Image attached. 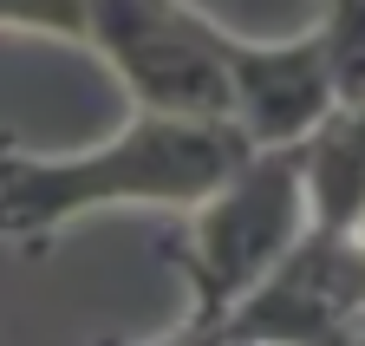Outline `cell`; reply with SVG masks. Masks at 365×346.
<instances>
[{
  "instance_id": "6da1fadb",
  "label": "cell",
  "mask_w": 365,
  "mask_h": 346,
  "mask_svg": "<svg viewBox=\"0 0 365 346\" xmlns=\"http://www.w3.org/2000/svg\"><path fill=\"white\" fill-rule=\"evenodd\" d=\"M248 151L255 144L235 118H182V111H137L118 138L78 157H33L20 144H0V242H26L39 255L46 235H59L91 209L124 203L196 209Z\"/></svg>"
},
{
  "instance_id": "7a4b0ae2",
  "label": "cell",
  "mask_w": 365,
  "mask_h": 346,
  "mask_svg": "<svg viewBox=\"0 0 365 346\" xmlns=\"http://www.w3.org/2000/svg\"><path fill=\"white\" fill-rule=\"evenodd\" d=\"M313 223L300 144H255L228 177L196 203L190 229L170 242V268L190 288V320L176 333L215 340V327L235 314V300L281 262Z\"/></svg>"
},
{
  "instance_id": "3957f363",
  "label": "cell",
  "mask_w": 365,
  "mask_h": 346,
  "mask_svg": "<svg viewBox=\"0 0 365 346\" xmlns=\"http://www.w3.org/2000/svg\"><path fill=\"white\" fill-rule=\"evenodd\" d=\"M222 33L190 0H85V46L137 98V111L228 118Z\"/></svg>"
},
{
  "instance_id": "277c9868",
  "label": "cell",
  "mask_w": 365,
  "mask_h": 346,
  "mask_svg": "<svg viewBox=\"0 0 365 346\" xmlns=\"http://www.w3.org/2000/svg\"><path fill=\"white\" fill-rule=\"evenodd\" d=\"M359 320H365L359 229L307 223L300 242L235 300L215 340H359Z\"/></svg>"
},
{
  "instance_id": "5b68a950",
  "label": "cell",
  "mask_w": 365,
  "mask_h": 346,
  "mask_svg": "<svg viewBox=\"0 0 365 346\" xmlns=\"http://www.w3.org/2000/svg\"><path fill=\"white\" fill-rule=\"evenodd\" d=\"M222 66H228V118L248 131V144H300L346 105L333 46L319 26L294 39L222 33Z\"/></svg>"
},
{
  "instance_id": "8992f818",
  "label": "cell",
  "mask_w": 365,
  "mask_h": 346,
  "mask_svg": "<svg viewBox=\"0 0 365 346\" xmlns=\"http://www.w3.org/2000/svg\"><path fill=\"white\" fill-rule=\"evenodd\" d=\"M300 177H307V209L319 229L365 223V124L352 105H339L313 138H300Z\"/></svg>"
},
{
  "instance_id": "52a82bcc",
  "label": "cell",
  "mask_w": 365,
  "mask_h": 346,
  "mask_svg": "<svg viewBox=\"0 0 365 346\" xmlns=\"http://www.w3.org/2000/svg\"><path fill=\"white\" fill-rule=\"evenodd\" d=\"M333 46V72H339V98L359 105L365 98V0H327V20H319Z\"/></svg>"
},
{
  "instance_id": "ba28073f",
  "label": "cell",
  "mask_w": 365,
  "mask_h": 346,
  "mask_svg": "<svg viewBox=\"0 0 365 346\" xmlns=\"http://www.w3.org/2000/svg\"><path fill=\"white\" fill-rule=\"evenodd\" d=\"M0 26L53 33V39H85V0H0Z\"/></svg>"
},
{
  "instance_id": "9c48e42d",
  "label": "cell",
  "mask_w": 365,
  "mask_h": 346,
  "mask_svg": "<svg viewBox=\"0 0 365 346\" xmlns=\"http://www.w3.org/2000/svg\"><path fill=\"white\" fill-rule=\"evenodd\" d=\"M352 111H359V124H365V98H359V105H352Z\"/></svg>"
},
{
  "instance_id": "30bf717a",
  "label": "cell",
  "mask_w": 365,
  "mask_h": 346,
  "mask_svg": "<svg viewBox=\"0 0 365 346\" xmlns=\"http://www.w3.org/2000/svg\"><path fill=\"white\" fill-rule=\"evenodd\" d=\"M359 340H365V320H359Z\"/></svg>"
},
{
  "instance_id": "8fae6325",
  "label": "cell",
  "mask_w": 365,
  "mask_h": 346,
  "mask_svg": "<svg viewBox=\"0 0 365 346\" xmlns=\"http://www.w3.org/2000/svg\"><path fill=\"white\" fill-rule=\"evenodd\" d=\"M359 242H365V223H359Z\"/></svg>"
}]
</instances>
